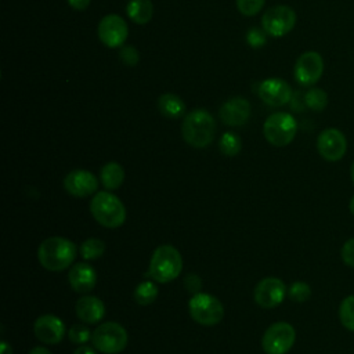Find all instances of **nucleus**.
<instances>
[{"label": "nucleus", "instance_id": "obj_1", "mask_svg": "<svg viewBox=\"0 0 354 354\" xmlns=\"http://www.w3.org/2000/svg\"><path fill=\"white\" fill-rule=\"evenodd\" d=\"M76 253V245L68 238L50 236L39 245L37 259L46 270L59 272L66 270L75 261Z\"/></svg>", "mask_w": 354, "mask_h": 354}, {"label": "nucleus", "instance_id": "obj_2", "mask_svg": "<svg viewBox=\"0 0 354 354\" xmlns=\"http://www.w3.org/2000/svg\"><path fill=\"white\" fill-rule=\"evenodd\" d=\"M184 141L194 148L207 147L216 134L214 118L206 109H194L185 115L181 124Z\"/></svg>", "mask_w": 354, "mask_h": 354}, {"label": "nucleus", "instance_id": "obj_3", "mask_svg": "<svg viewBox=\"0 0 354 354\" xmlns=\"http://www.w3.org/2000/svg\"><path fill=\"white\" fill-rule=\"evenodd\" d=\"M183 270V257L173 245L158 246L149 261L145 277L159 283H167L176 279Z\"/></svg>", "mask_w": 354, "mask_h": 354}, {"label": "nucleus", "instance_id": "obj_4", "mask_svg": "<svg viewBox=\"0 0 354 354\" xmlns=\"http://www.w3.org/2000/svg\"><path fill=\"white\" fill-rule=\"evenodd\" d=\"M90 212L97 223L106 228H118L126 220L123 202L108 191L95 192L90 202Z\"/></svg>", "mask_w": 354, "mask_h": 354}, {"label": "nucleus", "instance_id": "obj_5", "mask_svg": "<svg viewBox=\"0 0 354 354\" xmlns=\"http://www.w3.org/2000/svg\"><path fill=\"white\" fill-rule=\"evenodd\" d=\"M297 133V122L288 112H275L270 115L263 124L266 140L274 147L290 144Z\"/></svg>", "mask_w": 354, "mask_h": 354}, {"label": "nucleus", "instance_id": "obj_6", "mask_svg": "<svg viewBox=\"0 0 354 354\" xmlns=\"http://www.w3.org/2000/svg\"><path fill=\"white\" fill-rule=\"evenodd\" d=\"M188 311L191 318L203 326L217 325L224 317V307L221 301L209 293H195L188 301Z\"/></svg>", "mask_w": 354, "mask_h": 354}, {"label": "nucleus", "instance_id": "obj_7", "mask_svg": "<svg viewBox=\"0 0 354 354\" xmlns=\"http://www.w3.org/2000/svg\"><path fill=\"white\" fill-rule=\"evenodd\" d=\"M91 342L94 348L102 354H119L127 346V332L118 322H104L94 329Z\"/></svg>", "mask_w": 354, "mask_h": 354}, {"label": "nucleus", "instance_id": "obj_8", "mask_svg": "<svg viewBox=\"0 0 354 354\" xmlns=\"http://www.w3.org/2000/svg\"><path fill=\"white\" fill-rule=\"evenodd\" d=\"M296 330L289 322H274L271 324L263 337L261 347L266 354H286L295 344Z\"/></svg>", "mask_w": 354, "mask_h": 354}, {"label": "nucleus", "instance_id": "obj_9", "mask_svg": "<svg viewBox=\"0 0 354 354\" xmlns=\"http://www.w3.org/2000/svg\"><path fill=\"white\" fill-rule=\"evenodd\" d=\"M296 24V12L289 6H274L268 8L261 18V25L266 33L274 37L288 35Z\"/></svg>", "mask_w": 354, "mask_h": 354}, {"label": "nucleus", "instance_id": "obj_10", "mask_svg": "<svg viewBox=\"0 0 354 354\" xmlns=\"http://www.w3.org/2000/svg\"><path fill=\"white\" fill-rule=\"evenodd\" d=\"M97 32L104 46L109 48H118L124 44L129 35V28L120 15L108 14L100 21Z\"/></svg>", "mask_w": 354, "mask_h": 354}, {"label": "nucleus", "instance_id": "obj_11", "mask_svg": "<svg viewBox=\"0 0 354 354\" xmlns=\"http://www.w3.org/2000/svg\"><path fill=\"white\" fill-rule=\"evenodd\" d=\"M318 153L328 162L340 160L347 151L346 136L335 127L322 130L317 138Z\"/></svg>", "mask_w": 354, "mask_h": 354}, {"label": "nucleus", "instance_id": "obj_12", "mask_svg": "<svg viewBox=\"0 0 354 354\" xmlns=\"http://www.w3.org/2000/svg\"><path fill=\"white\" fill-rule=\"evenodd\" d=\"M324 73V59L317 51L303 53L295 65V79L301 86L315 84Z\"/></svg>", "mask_w": 354, "mask_h": 354}, {"label": "nucleus", "instance_id": "obj_13", "mask_svg": "<svg viewBox=\"0 0 354 354\" xmlns=\"http://www.w3.org/2000/svg\"><path fill=\"white\" fill-rule=\"evenodd\" d=\"M288 293L282 279L275 277L263 278L254 288V301L263 308H274L279 306Z\"/></svg>", "mask_w": 354, "mask_h": 354}, {"label": "nucleus", "instance_id": "obj_14", "mask_svg": "<svg viewBox=\"0 0 354 354\" xmlns=\"http://www.w3.org/2000/svg\"><path fill=\"white\" fill-rule=\"evenodd\" d=\"M64 188L72 196L86 198L97 192L98 178L88 170L76 169L65 176Z\"/></svg>", "mask_w": 354, "mask_h": 354}, {"label": "nucleus", "instance_id": "obj_15", "mask_svg": "<svg viewBox=\"0 0 354 354\" xmlns=\"http://www.w3.org/2000/svg\"><path fill=\"white\" fill-rule=\"evenodd\" d=\"M257 93L260 100L270 106H282L292 98L290 86L279 77H270L263 80Z\"/></svg>", "mask_w": 354, "mask_h": 354}, {"label": "nucleus", "instance_id": "obj_16", "mask_svg": "<svg viewBox=\"0 0 354 354\" xmlns=\"http://www.w3.org/2000/svg\"><path fill=\"white\" fill-rule=\"evenodd\" d=\"M33 332L40 342L46 344H57L65 336V325L57 315L44 314L35 321Z\"/></svg>", "mask_w": 354, "mask_h": 354}, {"label": "nucleus", "instance_id": "obj_17", "mask_svg": "<svg viewBox=\"0 0 354 354\" xmlns=\"http://www.w3.org/2000/svg\"><path fill=\"white\" fill-rule=\"evenodd\" d=\"M250 116V104L243 97H234L227 100L220 108V118L228 126H242Z\"/></svg>", "mask_w": 354, "mask_h": 354}, {"label": "nucleus", "instance_id": "obj_18", "mask_svg": "<svg viewBox=\"0 0 354 354\" xmlns=\"http://www.w3.org/2000/svg\"><path fill=\"white\" fill-rule=\"evenodd\" d=\"M71 288L77 293H88L97 283V272L88 263H76L69 270Z\"/></svg>", "mask_w": 354, "mask_h": 354}, {"label": "nucleus", "instance_id": "obj_19", "mask_svg": "<svg viewBox=\"0 0 354 354\" xmlns=\"http://www.w3.org/2000/svg\"><path fill=\"white\" fill-rule=\"evenodd\" d=\"M75 313L80 321L86 324H97L105 315V306L101 299L84 295L77 299L75 304Z\"/></svg>", "mask_w": 354, "mask_h": 354}, {"label": "nucleus", "instance_id": "obj_20", "mask_svg": "<svg viewBox=\"0 0 354 354\" xmlns=\"http://www.w3.org/2000/svg\"><path fill=\"white\" fill-rule=\"evenodd\" d=\"M158 108L165 118L178 119L185 115V102L176 94L166 93L158 98Z\"/></svg>", "mask_w": 354, "mask_h": 354}, {"label": "nucleus", "instance_id": "obj_21", "mask_svg": "<svg viewBox=\"0 0 354 354\" xmlns=\"http://www.w3.org/2000/svg\"><path fill=\"white\" fill-rule=\"evenodd\" d=\"M129 18L137 25H145L152 19L153 4L151 0H130L126 7Z\"/></svg>", "mask_w": 354, "mask_h": 354}, {"label": "nucleus", "instance_id": "obj_22", "mask_svg": "<svg viewBox=\"0 0 354 354\" xmlns=\"http://www.w3.org/2000/svg\"><path fill=\"white\" fill-rule=\"evenodd\" d=\"M101 184L106 189H116L123 184L124 180V170L123 167L116 162H108L102 166L100 173Z\"/></svg>", "mask_w": 354, "mask_h": 354}, {"label": "nucleus", "instance_id": "obj_23", "mask_svg": "<svg viewBox=\"0 0 354 354\" xmlns=\"http://www.w3.org/2000/svg\"><path fill=\"white\" fill-rule=\"evenodd\" d=\"M133 296L140 306H149L158 297V288L152 281H142L136 286Z\"/></svg>", "mask_w": 354, "mask_h": 354}, {"label": "nucleus", "instance_id": "obj_24", "mask_svg": "<svg viewBox=\"0 0 354 354\" xmlns=\"http://www.w3.org/2000/svg\"><path fill=\"white\" fill-rule=\"evenodd\" d=\"M79 252L84 260H97L104 254L105 243L98 238H88L80 245Z\"/></svg>", "mask_w": 354, "mask_h": 354}, {"label": "nucleus", "instance_id": "obj_25", "mask_svg": "<svg viewBox=\"0 0 354 354\" xmlns=\"http://www.w3.org/2000/svg\"><path fill=\"white\" fill-rule=\"evenodd\" d=\"M218 147L224 155L235 156L239 153V151L242 148V140L238 134H235L232 131H225L218 141Z\"/></svg>", "mask_w": 354, "mask_h": 354}, {"label": "nucleus", "instance_id": "obj_26", "mask_svg": "<svg viewBox=\"0 0 354 354\" xmlns=\"http://www.w3.org/2000/svg\"><path fill=\"white\" fill-rule=\"evenodd\" d=\"M339 319L347 330L354 332V295L342 300L339 306Z\"/></svg>", "mask_w": 354, "mask_h": 354}, {"label": "nucleus", "instance_id": "obj_27", "mask_svg": "<svg viewBox=\"0 0 354 354\" xmlns=\"http://www.w3.org/2000/svg\"><path fill=\"white\" fill-rule=\"evenodd\" d=\"M304 102L310 109H313L315 112H321L325 109V106L328 104V94L322 88L313 87L306 93Z\"/></svg>", "mask_w": 354, "mask_h": 354}, {"label": "nucleus", "instance_id": "obj_28", "mask_svg": "<svg viewBox=\"0 0 354 354\" xmlns=\"http://www.w3.org/2000/svg\"><path fill=\"white\" fill-rule=\"evenodd\" d=\"M288 296L290 300L296 303H303L310 299L311 296V288L304 281H296L293 282L288 289Z\"/></svg>", "mask_w": 354, "mask_h": 354}, {"label": "nucleus", "instance_id": "obj_29", "mask_svg": "<svg viewBox=\"0 0 354 354\" xmlns=\"http://www.w3.org/2000/svg\"><path fill=\"white\" fill-rule=\"evenodd\" d=\"M91 330L83 325V324H76V325H72L68 330V337L72 343L75 344H83V343H87L88 340H91Z\"/></svg>", "mask_w": 354, "mask_h": 354}, {"label": "nucleus", "instance_id": "obj_30", "mask_svg": "<svg viewBox=\"0 0 354 354\" xmlns=\"http://www.w3.org/2000/svg\"><path fill=\"white\" fill-rule=\"evenodd\" d=\"M266 0H236V7L246 17L256 15L264 6Z\"/></svg>", "mask_w": 354, "mask_h": 354}, {"label": "nucleus", "instance_id": "obj_31", "mask_svg": "<svg viewBox=\"0 0 354 354\" xmlns=\"http://www.w3.org/2000/svg\"><path fill=\"white\" fill-rule=\"evenodd\" d=\"M246 40L249 43L250 47L253 48H259V47H263L266 44V30L264 29H259V28H250L248 30V35H246Z\"/></svg>", "mask_w": 354, "mask_h": 354}, {"label": "nucleus", "instance_id": "obj_32", "mask_svg": "<svg viewBox=\"0 0 354 354\" xmlns=\"http://www.w3.org/2000/svg\"><path fill=\"white\" fill-rule=\"evenodd\" d=\"M340 256H342V260L346 266L354 268V236L347 239L343 243L342 250H340Z\"/></svg>", "mask_w": 354, "mask_h": 354}, {"label": "nucleus", "instance_id": "obj_33", "mask_svg": "<svg viewBox=\"0 0 354 354\" xmlns=\"http://www.w3.org/2000/svg\"><path fill=\"white\" fill-rule=\"evenodd\" d=\"M138 51L133 46H123L120 50V59L127 66H134L138 62Z\"/></svg>", "mask_w": 354, "mask_h": 354}, {"label": "nucleus", "instance_id": "obj_34", "mask_svg": "<svg viewBox=\"0 0 354 354\" xmlns=\"http://www.w3.org/2000/svg\"><path fill=\"white\" fill-rule=\"evenodd\" d=\"M184 285H185V289L188 292H191L192 295L195 293H199L201 292V288H202V281L198 275L195 274H188L184 279Z\"/></svg>", "mask_w": 354, "mask_h": 354}, {"label": "nucleus", "instance_id": "obj_35", "mask_svg": "<svg viewBox=\"0 0 354 354\" xmlns=\"http://www.w3.org/2000/svg\"><path fill=\"white\" fill-rule=\"evenodd\" d=\"M68 4L76 10V11H84L88 6H90V1L91 0H66Z\"/></svg>", "mask_w": 354, "mask_h": 354}, {"label": "nucleus", "instance_id": "obj_36", "mask_svg": "<svg viewBox=\"0 0 354 354\" xmlns=\"http://www.w3.org/2000/svg\"><path fill=\"white\" fill-rule=\"evenodd\" d=\"M73 354H97V351L88 346H82V347H77Z\"/></svg>", "mask_w": 354, "mask_h": 354}, {"label": "nucleus", "instance_id": "obj_37", "mask_svg": "<svg viewBox=\"0 0 354 354\" xmlns=\"http://www.w3.org/2000/svg\"><path fill=\"white\" fill-rule=\"evenodd\" d=\"M0 354H12L11 344H8L6 340H1L0 343Z\"/></svg>", "mask_w": 354, "mask_h": 354}, {"label": "nucleus", "instance_id": "obj_38", "mask_svg": "<svg viewBox=\"0 0 354 354\" xmlns=\"http://www.w3.org/2000/svg\"><path fill=\"white\" fill-rule=\"evenodd\" d=\"M29 354H51V351H48L47 348H44V347H33L30 351H29Z\"/></svg>", "mask_w": 354, "mask_h": 354}, {"label": "nucleus", "instance_id": "obj_39", "mask_svg": "<svg viewBox=\"0 0 354 354\" xmlns=\"http://www.w3.org/2000/svg\"><path fill=\"white\" fill-rule=\"evenodd\" d=\"M348 209H350V213L354 216V195L351 196L350 199V203H348Z\"/></svg>", "mask_w": 354, "mask_h": 354}, {"label": "nucleus", "instance_id": "obj_40", "mask_svg": "<svg viewBox=\"0 0 354 354\" xmlns=\"http://www.w3.org/2000/svg\"><path fill=\"white\" fill-rule=\"evenodd\" d=\"M350 174H351V180H353V183H354V162H353V165H351V170H350Z\"/></svg>", "mask_w": 354, "mask_h": 354}]
</instances>
